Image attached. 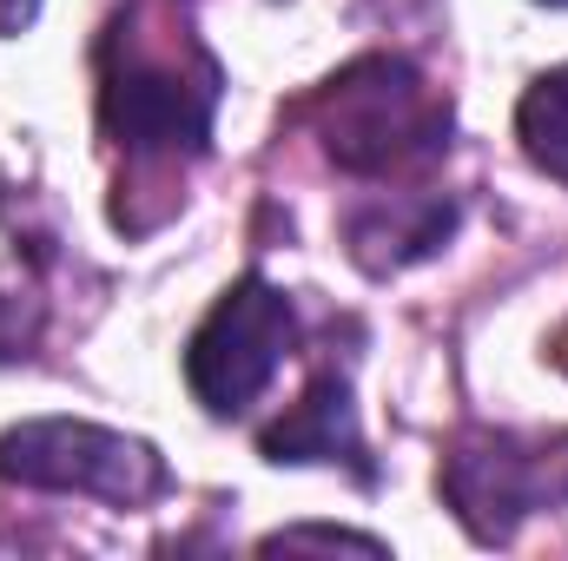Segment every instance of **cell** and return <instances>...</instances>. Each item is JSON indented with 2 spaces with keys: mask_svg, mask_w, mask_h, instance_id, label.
I'll list each match as a JSON object with an SVG mask.
<instances>
[{
  "mask_svg": "<svg viewBox=\"0 0 568 561\" xmlns=\"http://www.w3.org/2000/svg\"><path fill=\"white\" fill-rule=\"evenodd\" d=\"M291 337H297L291 297L265 278H239L212 304V317L192 330V350H185L192 397L212 417H239L278 377V364L291 357Z\"/></svg>",
  "mask_w": 568,
  "mask_h": 561,
  "instance_id": "5b68a950",
  "label": "cell"
},
{
  "mask_svg": "<svg viewBox=\"0 0 568 561\" xmlns=\"http://www.w3.org/2000/svg\"><path fill=\"white\" fill-rule=\"evenodd\" d=\"M549 7H568V0H549Z\"/></svg>",
  "mask_w": 568,
  "mask_h": 561,
  "instance_id": "8fae6325",
  "label": "cell"
},
{
  "mask_svg": "<svg viewBox=\"0 0 568 561\" xmlns=\"http://www.w3.org/2000/svg\"><path fill=\"white\" fill-rule=\"evenodd\" d=\"M278 549H357V555H384V542L357 536V529H278V536H265V555H278Z\"/></svg>",
  "mask_w": 568,
  "mask_h": 561,
  "instance_id": "9c48e42d",
  "label": "cell"
},
{
  "mask_svg": "<svg viewBox=\"0 0 568 561\" xmlns=\"http://www.w3.org/2000/svg\"><path fill=\"white\" fill-rule=\"evenodd\" d=\"M40 13V0H0V33H20Z\"/></svg>",
  "mask_w": 568,
  "mask_h": 561,
  "instance_id": "30bf717a",
  "label": "cell"
},
{
  "mask_svg": "<svg viewBox=\"0 0 568 561\" xmlns=\"http://www.w3.org/2000/svg\"><path fill=\"white\" fill-rule=\"evenodd\" d=\"M304 120L331 152V165L357 178L417 172L449 145V100L397 53H364L344 73H331L304 100Z\"/></svg>",
  "mask_w": 568,
  "mask_h": 561,
  "instance_id": "7a4b0ae2",
  "label": "cell"
},
{
  "mask_svg": "<svg viewBox=\"0 0 568 561\" xmlns=\"http://www.w3.org/2000/svg\"><path fill=\"white\" fill-rule=\"evenodd\" d=\"M265 456H272V462H351L357 482H371L364 436H357V410H351V384H344L337 370H324V377L291 404V417L265 429Z\"/></svg>",
  "mask_w": 568,
  "mask_h": 561,
  "instance_id": "8992f818",
  "label": "cell"
},
{
  "mask_svg": "<svg viewBox=\"0 0 568 561\" xmlns=\"http://www.w3.org/2000/svg\"><path fill=\"white\" fill-rule=\"evenodd\" d=\"M516 140H523V152H529L536 172H549V178L568 185V67L542 73V80L523 93V106H516Z\"/></svg>",
  "mask_w": 568,
  "mask_h": 561,
  "instance_id": "ba28073f",
  "label": "cell"
},
{
  "mask_svg": "<svg viewBox=\"0 0 568 561\" xmlns=\"http://www.w3.org/2000/svg\"><path fill=\"white\" fill-rule=\"evenodd\" d=\"M0 482L20 489H60V496H100V502H152L165 489V462L140 436L100 429V422H20L0 436Z\"/></svg>",
  "mask_w": 568,
  "mask_h": 561,
  "instance_id": "3957f363",
  "label": "cell"
},
{
  "mask_svg": "<svg viewBox=\"0 0 568 561\" xmlns=\"http://www.w3.org/2000/svg\"><path fill=\"white\" fill-rule=\"evenodd\" d=\"M219 113V60L185 20L133 7L100 40V126L140 172H172L199 159Z\"/></svg>",
  "mask_w": 568,
  "mask_h": 561,
  "instance_id": "6da1fadb",
  "label": "cell"
},
{
  "mask_svg": "<svg viewBox=\"0 0 568 561\" xmlns=\"http://www.w3.org/2000/svg\"><path fill=\"white\" fill-rule=\"evenodd\" d=\"M449 225H456L449 205H397V212L377 205V212H357V218H351V258L371 265V252L397 238V252H390V272H397V265H410V258L436 252V245L449 238Z\"/></svg>",
  "mask_w": 568,
  "mask_h": 561,
  "instance_id": "52a82bcc",
  "label": "cell"
},
{
  "mask_svg": "<svg viewBox=\"0 0 568 561\" xmlns=\"http://www.w3.org/2000/svg\"><path fill=\"white\" fill-rule=\"evenodd\" d=\"M443 496L476 542H509L523 516L568 502V436L476 429L443 456Z\"/></svg>",
  "mask_w": 568,
  "mask_h": 561,
  "instance_id": "277c9868",
  "label": "cell"
}]
</instances>
